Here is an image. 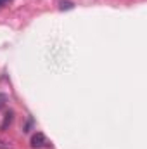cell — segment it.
<instances>
[{
    "label": "cell",
    "mask_w": 147,
    "mask_h": 149,
    "mask_svg": "<svg viewBox=\"0 0 147 149\" xmlns=\"http://www.w3.org/2000/svg\"><path fill=\"white\" fill-rule=\"evenodd\" d=\"M43 146H49V142H47L45 135H43L42 132H37V134H33V135H31V148L40 149V148H43Z\"/></svg>",
    "instance_id": "1"
},
{
    "label": "cell",
    "mask_w": 147,
    "mask_h": 149,
    "mask_svg": "<svg viewBox=\"0 0 147 149\" xmlns=\"http://www.w3.org/2000/svg\"><path fill=\"white\" fill-rule=\"evenodd\" d=\"M12 118H14V113L9 111L7 114H5V120H3V123H2V130H5L10 123H12Z\"/></svg>",
    "instance_id": "2"
},
{
    "label": "cell",
    "mask_w": 147,
    "mask_h": 149,
    "mask_svg": "<svg viewBox=\"0 0 147 149\" xmlns=\"http://www.w3.org/2000/svg\"><path fill=\"white\" fill-rule=\"evenodd\" d=\"M73 7H74V3L69 2V0H62V2L59 3V9H61V10H71Z\"/></svg>",
    "instance_id": "3"
},
{
    "label": "cell",
    "mask_w": 147,
    "mask_h": 149,
    "mask_svg": "<svg viewBox=\"0 0 147 149\" xmlns=\"http://www.w3.org/2000/svg\"><path fill=\"white\" fill-rule=\"evenodd\" d=\"M10 142L9 141H5V139H0V149H10Z\"/></svg>",
    "instance_id": "4"
},
{
    "label": "cell",
    "mask_w": 147,
    "mask_h": 149,
    "mask_svg": "<svg viewBox=\"0 0 147 149\" xmlns=\"http://www.w3.org/2000/svg\"><path fill=\"white\" fill-rule=\"evenodd\" d=\"M5 102H7V95L5 94H0V109L5 108Z\"/></svg>",
    "instance_id": "5"
},
{
    "label": "cell",
    "mask_w": 147,
    "mask_h": 149,
    "mask_svg": "<svg viewBox=\"0 0 147 149\" xmlns=\"http://www.w3.org/2000/svg\"><path fill=\"white\" fill-rule=\"evenodd\" d=\"M5 2H7V0H0V9H2V7L5 5Z\"/></svg>",
    "instance_id": "6"
}]
</instances>
